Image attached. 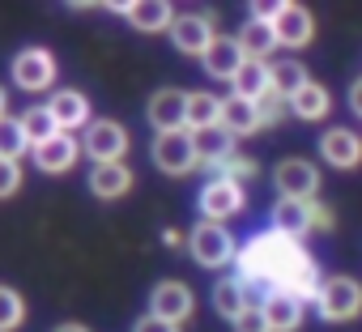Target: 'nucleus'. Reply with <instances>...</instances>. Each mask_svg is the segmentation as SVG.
I'll use <instances>...</instances> for the list:
<instances>
[{
    "mask_svg": "<svg viewBox=\"0 0 362 332\" xmlns=\"http://www.w3.org/2000/svg\"><path fill=\"white\" fill-rule=\"evenodd\" d=\"M315 311H320L324 324H349V319H358L362 315V281L358 277H345V273L328 277L320 285Z\"/></svg>",
    "mask_w": 362,
    "mask_h": 332,
    "instance_id": "f257e3e1",
    "label": "nucleus"
},
{
    "mask_svg": "<svg viewBox=\"0 0 362 332\" xmlns=\"http://www.w3.org/2000/svg\"><path fill=\"white\" fill-rule=\"evenodd\" d=\"M188 247H192V260L205 264V268H222V264L239 260L235 235H230L226 226H218V222H201V226H192Z\"/></svg>",
    "mask_w": 362,
    "mask_h": 332,
    "instance_id": "f03ea898",
    "label": "nucleus"
},
{
    "mask_svg": "<svg viewBox=\"0 0 362 332\" xmlns=\"http://www.w3.org/2000/svg\"><path fill=\"white\" fill-rule=\"evenodd\" d=\"M273 184H277V201H315L320 166L307 162V158H286V162H277Z\"/></svg>",
    "mask_w": 362,
    "mask_h": 332,
    "instance_id": "7ed1b4c3",
    "label": "nucleus"
},
{
    "mask_svg": "<svg viewBox=\"0 0 362 332\" xmlns=\"http://www.w3.org/2000/svg\"><path fill=\"white\" fill-rule=\"evenodd\" d=\"M153 166H158L162 175H188L192 166H201L197 136L192 132H162L153 141Z\"/></svg>",
    "mask_w": 362,
    "mask_h": 332,
    "instance_id": "20e7f679",
    "label": "nucleus"
},
{
    "mask_svg": "<svg viewBox=\"0 0 362 332\" xmlns=\"http://www.w3.org/2000/svg\"><path fill=\"white\" fill-rule=\"evenodd\" d=\"M145 115H149V124H153L158 136H162V132H188V94L175 90V85L153 90Z\"/></svg>",
    "mask_w": 362,
    "mask_h": 332,
    "instance_id": "39448f33",
    "label": "nucleus"
},
{
    "mask_svg": "<svg viewBox=\"0 0 362 332\" xmlns=\"http://www.w3.org/2000/svg\"><path fill=\"white\" fill-rule=\"evenodd\" d=\"M86 153L94 158V166L124 162V153H128V128L115 124V119H94L90 132H86Z\"/></svg>",
    "mask_w": 362,
    "mask_h": 332,
    "instance_id": "423d86ee",
    "label": "nucleus"
},
{
    "mask_svg": "<svg viewBox=\"0 0 362 332\" xmlns=\"http://www.w3.org/2000/svg\"><path fill=\"white\" fill-rule=\"evenodd\" d=\"M243 205H247V196H243V188L230 184V179H209V184L201 188V213H205V222L226 226L235 213H243Z\"/></svg>",
    "mask_w": 362,
    "mask_h": 332,
    "instance_id": "0eeeda50",
    "label": "nucleus"
},
{
    "mask_svg": "<svg viewBox=\"0 0 362 332\" xmlns=\"http://www.w3.org/2000/svg\"><path fill=\"white\" fill-rule=\"evenodd\" d=\"M13 81H18L22 90H30V94L52 90V81H56V60H52V52H43V47H22V52L13 56Z\"/></svg>",
    "mask_w": 362,
    "mask_h": 332,
    "instance_id": "6e6552de",
    "label": "nucleus"
},
{
    "mask_svg": "<svg viewBox=\"0 0 362 332\" xmlns=\"http://www.w3.org/2000/svg\"><path fill=\"white\" fill-rule=\"evenodd\" d=\"M320 153H324V162L332 171H354V166H362V136L354 128L337 124V128H328L320 136Z\"/></svg>",
    "mask_w": 362,
    "mask_h": 332,
    "instance_id": "1a4fd4ad",
    "label": "nucleus"
},
{
    "mask_svg": "<svg viewBox=\"0 0 362 332\" xmlns=\"http://www.w3.org/2000/svg\"><path fill=\"white\" fill-rule=\"evenodd\" d=\"M192 307H197V298L184 281H158L149 294V315H158L166 324H184L192 315Z\"/></svg>",
    "mask_w": 362,
    "mask_h": 332,
    "instance_id": "9d476101",
    "label": "nucleus"
},
{
    "mask_svg": "<svg viewBox=\"0 0 362 332\" xmlns=\"http://www.w3.org/2000/svg\"><path fill=\"white\" fill-rule=\"evenodd\" d=\"M166 35H170L175 52H184V56H205L209 43L218 39V35H214V22H209L205 13H184V18H175V26H170Z\"/></svg>",
    "mask_w": 362,
    "mask_h": 332,
    "instance_id": "9b49d317",
    "label": "nucleus"
},
{
    "mask_svg": "<svg viewBox=\"0 0 362 332\" xmlns=\"http://www.w3.org/2000/svg\"><path fill=\"white\" fill-rule=\"evenodd\" d=\"M201 64H205V73H209L214 81H235L239 69L247 64V56H243V47H239L235 35H218V39L209 43V52L201 56Z\"/></svg>",
    "mask_w": 362,
    "mask_h": 332,
    "instance_id": "f8f14e48",
    "label": "nucleus"
},
{
    "mask_svg": "<svg viewBox=\"0 0 362 332\" xmlns=\"http://www.w3.org/2000/svg\"><path fill=\"white\" fill-rule=\"evenodd\" d=\"M273 30H277V47L298 52V47H307V43L315 39V18H311V9H303V5H286L281 18L273 22Z\"/></svg>",
    "mask_w": 362,
    "mask_h": 332,
    "instance_id": "ddd939ff",
    "label": "nucleus"
},
{
    "mask_svg": "<svg viewBox=\"0 0 362 332\" xmlns=\"http://www.w3.org/2000/svg\"><path fill=\"white\" fill-rule=\"evenodd\" d=\"M77 153H81V145L69 132H60V136L35 145V166H39V171H47V175H64L69 166L77 162Z\"/></svg>",
    "mask_w": 362,
    "mask_h": 332,
    "instance_id": "4468645a",
    "label": "nucleus"
},
{
    "mask_svg": "<svg viewBox=\"0 0 362 332\" xmlns=\"http://www.w3.org/2000/svg\"><path fill=\"white\" fill-rule=\"evenodd\" d=\"M222 128H226L230 136H252V132H260V128H264V124H260V107L247 102V98H239V94H226V98H222Z\"/></svg>",
    "mask_w": 362,
    "mask_h": 332,
    "instance_id": "2eb2a0df",
    "label": "nucleus"
},
{
    "mask_svg": "<svg viewBox=\"0 0 362 332\" xmlns=\"http://www.w3.org/2000/svg\"><path fill=\"white\" fill-rule=\"evenodd\" d=\"M124 18H128V26H136L145 35H158V30L175 26V9L166 5V0H132Z\"/></svg>",
    "mask_w": 362,
    "mask_h": 332,
    "instance_id": "dca6fc26",
    "label": "nucleus"
},
{
    "mask_svg": "<svg viewBox=\"0 0 362 332\" xmlns=\"http://www.w3.org/2000/svg\"><path fill=\"white\" fill-rule=\"evenodd\" d=\"M230 94H239V98H247V102H260L264 94H273V64L247 60V64L239 69V77L230 81Z\"/></svg>",
    "mask_w": 362,
    "mask_h": 332,
    "instance_id": "f3484780",
    "label": "nucleus"
},
{
    "mask_svg": "<svg viewBox=\"0 0 362 332\" xmlns=\"http://www.w3.org/2000/svg\"><path fill=\"white\" fill-rule=\"evenodd\" d=\"M47 111L56 115L60 132H73V128H86L90 124V102L81 90H56V98L47 102Z\"/></svg>",
    "mask_w": 362,
    "mask_h": 332,
    "instance_id": "a211bd4d",
    "label": "nucleus"
},
{
    "mask_svg": "<svg viewBox=\"0 0 362 332\" xmlns=\"http://www.w3.org/2000/svg\"><path fill=\"white\" fill-rule=\"evenodd\" d=\"M303 307H307L303 298H294V294H286V290H273L269 302H264V315H269L273 332H298V328H303V315H307Z\"/></svg>",
    "mask_w": 362,
    "mask_h": 332,
    "instance_id": "6ab92c4d",
    "label": "nucleus"
},
{
    "mask_svg": "<svg viewBox=\"0 0 362 332\" xmlns=\"http://www.w3.org/2000/svg\"><path fill=\"white\" fill-rule=\"evenodd\" d=\"M128 188H132V171L124 162H107V166H94L90 171V192L98 201H119Z\"/></svg>",
    "mask_w": 362,
    "mask_h": 332,
    "instance_id": "aec40b11",
    "label": "nucleus"
},
{
    "mask_svg": "<svg viewBox=\"0 0 362 332\" xmlns=\"http://www.w3.org/2000/svg\"><path fill=\"white\" fill-rule=\"evenodd\" d=\"M273 230L290 235V239L311 235V201H277L273 205Z\"/></svg>",
    "mask_w": 362,
    "mask_h": 332,
    "instance_id": "412c9836",
    "label": "nucleus"
},
{
    "mask_svg": "<svg viewBox=\"0 0 362 332\" xmlns=\"http://www.w3.org/2000/svg\"><path fill=\"white\" fill-rule=\"evenodd\" d=\"M222 128V98L209 90H192L188 94V132H209Z\"/></svg>",
    "mask_w": 362,
    "mask_h": 332,
    "instance_id": "4be33fe9",
    "label": "nucleus"
},
{
    "mask_svg": "<svg viewBox=\"0 0 362 332\" xmlns=\"http://www.w3.org/2000/svg\"><path fill=\"white\" fill-rule=\"evenodd\" d=\"M192 136H197V158L205 166H214V171L235 158V136L226 128H209V132H192Z\"/></svg>",
    "mask_w": 362,
    "mask_h": 332,
    "instance_id": "5701e85b",
    "label": "nucleus"
},
{
    "mask_svg": "<svg viewBox=\"0 0 362 332\" xmlns=\"http://www.w3.org/2000/svg\"><path fill=\"white\" fill-rule=\"evenodd\" d=\"M235 39H239V47H243L247 60H264V64H269V52L277 47V30H273L269 22H252V18L239 26Z\"/></svg>",
    "mask_w": 362,
    "mask_h": 332,
    "instance_id": "b1692460",
    "label": "nucleus"
},
{
    "mask_svg": "<svg viewBox=\"0 0 362 332\" xmlns=\"http://www.w3.org/2000/svg\"><path fill=\"white\" fill-rule=\"evenodd\" d=\"M328 111H332V94H328L320 81H307V85L290 98V115H298V119H307V124L324 119Z\"/></svg>",
    "mask_w": 362,
    "mask_h": 332,
    "instance_id": "393cba45",
    "label": "nucleus"
},
{
    "mask_svg": "<svg viewBox=\"0 0 362 332\" xmlns=\"http://www.w3.org/2000/svg\"><path fill=\"white\" fill-rule=\"evenodd\" d=\"M214 307H218V315L222 319H239L243 315V307H247V290H243V281L239 277H222L218 285H214Z\"/></svg>",
    "mask_w": 362,
    "mask_h": 332,
    "instance_id": "a878e982",
    "label": "nucleus"
},
{
    "mask_svg": "<svg viewBox=\"0 0 362 332\" xmlns=\"http://www.w3.org/2000/svg\"><path fill=\"white\" fill-rule=\"evenodd\" d=\"M307 81H311V77H307V69H303L298 60H277V64H273V90H277L286 102H290Z\"/></svg>",
    "mask_w": 362,
    "mask_h": 332,
    "instance_id": "bb28decb",
    "label": "nucleus"
},
{
    "mask_svg": "<svg viewBox=\"0 0 362 332\" xmlns=\"http://www.w3.org/2000/svg\"><path fill=\"white\" fill-rule=\"evenodd\" d=\"M22 132H26L30 145H43V141H52V136H60V124H56V115H52L47 107H35V111L22 115Z\"/></svg>",
    "mask_w": 362,
    "mask_h": 332,
    "instance_id": "cd10ccee",
    "label": "nucleus"
},
{
    "mask_svg": "<svg viewBox=\"0 0 362 332\" xmlns=\"http://www.w3.org/2000/svg\"><path fill=\"white\" fill-rule=\"evenodd\" d=\"M22 319H26V302H22V294L9 290V285H0V332H13Z\"/></svg>",
    "mask_w": 362,
    "mask_h": 332,
    "instance_id": "c85d7f7f",
    "label": "nucleus"
},
{
    "mask_svg": "<svg viewBox=\"0 0 362 332\" xmlns=\"http://www.w3.org/2000/svg\"><path fill=\"white\" fill-rule=\"evenodd\" d=\"M30 141H26V132H22V119H0V158H9V162H18V153L26 149Z\"/></svg>",
    "mask_w": 362,
    "mask_h": 332,
    "instance_id": "c756f323",
    "label": "nucleus"
},
{
    "mask_svg": "<svg viewBox=\"0 0 362 332\" xmlns=\"http://www.w3.org/2000/svg\"><path fill=\"white\" fill-rule=\"evenodd\" d=\"M256 171H260V166H256L252 158H239V153H235L226 166H218V179H230V184H239V188H243V184H247Z\"/></svg>",
    "mask_w": 362,
    "mask_h": 332,
    "instance_id": "7c9ffc66",
    "label": "nucleus"
},
{
    "mask_svg": "<svg viewBox=\"0 0 362 332\" xmlns=\"http://www.w3.org/2000/svg\"><path fill=\"white\" fill-rule=\"evenodd\" d=\"M256 107H260V124H264V128L281 124V119H286V111H290V102H286V98H281L277 90H273V94H264V98H260Z\"/></svg>",
    "mask_w": 362,
    "mask_h": 332,
    "instance_id": "2f4dec72",
    "label": "nucleus"
},
{
    "mask_svg": "<svg viewBox=\"0 0 362 332\" xmlns=\"http://www.w3.org/2000/svg\"><path fill=\"white\" fill-rule=\"evenodd\" d=\"M230 328H235V332H273V324H269L264 307H252V302L243 307V315H239V319H235Z\"/></svg>",
    "mask_w": 362,
    "mask_h": 332,
    "instance_id": "473e14b6",
    "label": "nucleus"
},
{
    "mask_svg": "<svg viewBox=\"0 0 362 332\" xmlns=\"http://www.w3.org/2000/svg\"><path fill=\"white\" fill-rule=\"evenodd\" d=\"M18 188H22V166H18V162H9V158H0V201L13 196Z\"/></svg>",
    "mask_w": 362,
    "mask_h": 332,
    "instance_id": "72a5a7b5",
    "label": "nucleus"
},
{
    "mask_svg": "<svg viewBox=\"0 0 362 332\" xmlns=\"http://www.w3.org/2000/svg\"><path fill=\"white\" fill-rule=\"evenodd\" d=\"M337 226V213H332V205H324V201H311V230H332Z\"/></svg>",
    "mask_w": 362,
    "mask_h": 332,
    "instance_id": "f704fd0d",
    "label": "nucleus"
},
{
    "mask_svg": "<svg viewBox=\"0 0 362 332\" xmlns=\"http://www.w3.org/2000/svg\"><path fill=\"white\" fill-rule=\"evenodd\" d=\"M281 9H286V5H273V0H256L247 18H252V22H269V26H273V22L281 18Z\"/></svg>",
    "mask_w": 362,
    "mask_h": 332,
    "instance_id": "c9c22d12",
    "label": "nucleus"
},
{
    "mask_svg": "<svg viewBox=\"0 0 362 332\" xmlns=\"http://www.w3.org/2000/svg\"><path fill=\"white\" fill-rule=\"evenodd\" d=\"M132 332H179V324H166V319H158V315H141V319L132 324Z\"/></svg>",
    "mask_w": 362,
    "mask_h": 332,
    "instance_id": "e433bc0d",
    "label": "nucleus"
},
{
    "mask_svg": "<svg viewBox=\"0 0 362 332\" xmlns=\"http://www.w3.org/2000/svg\"><path fill=\"white\" fill-rule=\"evenodd\" d=\"M349 111H354V115L362 119V77H358V81L349 85Z\"/></svg>",
    "mask_w": 362,
    "mask_h": 332,
    "instance_id": "4c0bfd02",
    "label": "nucleus"
},
{
    "mask_svg": "<svg viewBox=\"0 0 362 332\" xmlns=\"http://www.w3.org/2000/svg\"><path fill=\"white\" fill-rule=\"evenodd\" d=\"M162 243L166 247H184V235H179V230H162Z\"/></svg>",
    "mask_w": 362,
    "mask_h": 332,
    "instance_id": "58836bf2",
    "label": "nucleus"
},
{
    "mask_svg": "<svg viewBox=\"0 0 362 332\" xmlns=\"http://www.w3.org/2000/svg\"><path fill=\"white\" fill-rule=\"evenodd\" d=\"M56 332H90V328H81V324H60Z\"/></svg>",
    "mask_w": 362,
    "mask_h": 332,
    "instance_id": "ea45409f",
    "label": "nucleus"
},
{
    "mask_svg": "<svg viewBox=\"0 0 362 332\" xmlns=\"http://www.w3.org/2000/svg\"><path fill=\"white\" fill-rule=\"evenodd\" d=\"M5 107H9V98H5V90H0V119H5Z\"/></svg>",
    "mask_w": 362,
    "mask_h": 332,
    "instance_id": "a19ab883",
    "label": "nucleus"
}]
</instances>
